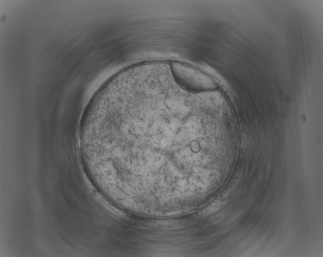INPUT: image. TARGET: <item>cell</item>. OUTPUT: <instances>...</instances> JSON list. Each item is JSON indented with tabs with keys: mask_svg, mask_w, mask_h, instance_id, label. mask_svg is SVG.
Wrapping results in <instances>:
<instances>
[{
	"mask_svg": "<svg viewBox=\"0 0 323 257\" xmlns=\"http://www.w3.org/2000/svg\"><path fill=\"white\" fill-rule=\"evenodd\" d=\"M187 98L158 92L119 97L96 111L89 125L94 166L119 204L167 206L193 191V172L207 122L190 114Z\"/></svg>",
	"mask_w": 323,
	"mask_h": 257,
	"instance_id": "cell-1",
	"label": "cell"
},
{
	"mask_svg": "<svg viewBox=\"0 0 323 257\" xmlns=\"http://www.w3.org/2000/svg\"><path fill=\"white\" fill-rule=\"evenodd\" d=\"M171 69L174 80L182 88L198 91L215 86L209 77L188 65L173 62Z\"/></svg>",
	"mask_w": 323,
	"mask_h": 257,
	"instance_id": "cell-2",
	"label": "cell"
}]
</instances>
